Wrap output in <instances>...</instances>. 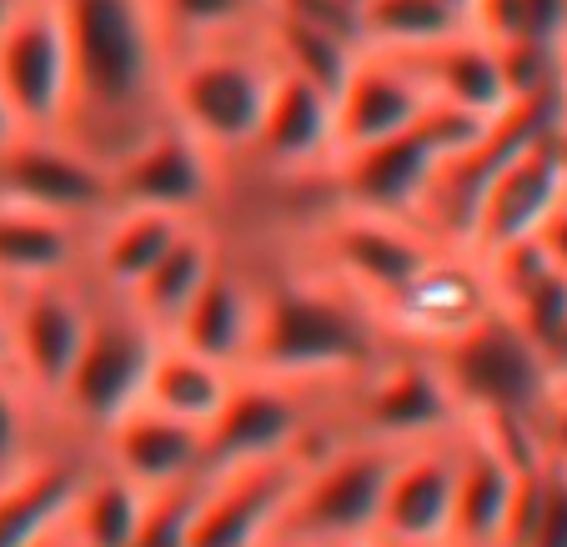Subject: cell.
<instances>
[{"label":"cell","instance_id":"836d02e7","mask_svg":"<svg viewBox=\"0 0 567 547\" xmlns=\"http://www.w3.org/2000/svg\"><path fill=\"white\" fill-rule=\"evenodd\" d=\"M196 497H202V477L182 487H166V493H151L136 547H192Z\"/></svg>","mask_w":567,"mask_h":547},{"label":"cell","instance_id":"f1b7e54d","mask_svg":"<svg viewBox=\"0 0 567 547\" xmlns=\"http://www.w3.org/2000/svg\"><path fill=\"white\" fill-rule=\"evenodd\" d=\"M146 503H151V493L131 487L126 477H116L111 467H101L91 457L61 527L75 547H136L141 523H146Z\"/></svg>","mask_w":567,"mask_h":547},{"label":"cell","instance_id":"9c48e42d","mask_svg":"<svg viewBox=\"0 0 567 547\" xmlns=\"http://www.w3.org/2000/svg\"><path fill=\"white\" fill-rule=\"evenodd\" d=\"M91 311H96V287L86 277L0 291V362L41 402V412L55 402L86 342Z\"/></svg>","mask_w":567,"mask_h":547},{"label":"cell","instance_id":"cb8c5ba5","mask_svg":"<svg viewBox=\"0 0 567 547\" xmlns=\"http://www.w3.org/2000/svg\"><path fill=\"white\" fill-rule=\"evenodd\" d=\"M396 61L417 75V86L427 91V101L437 111L472 116V121H497L513 106L493 41H482L472 25L447 35V41L427 45V51H417V55H396Z\"/></svg>","mask_w":567,"mask_h":547},{"label":"cell","instance_id":"ee69618b","mask_svg":"<svg viewBox=\"0 0 567 547\" xmlns=\"http://www.w3.org/2000/svg\"><path fill=\"white\" fill-rule=\"evenodd\" d=\"M557 392H563V398H567V382H563V386H557Z\"/></svg>","mask_w":567,"mask_h":547},{"label":"cell","instance_id":"277c9868","mask_svg":"<svg viewBox=\"0 0 567 547\" xmlns=\"http://www.w3.org/2000/svg\"><path fill=\"white\" fill-rule=\"evenodd\" d=\"M457 402L462 422H487L503 432H533L537 412L553 402L557 382L543 352L503 307L482 311L467 332L427 352Z\"/></svg>","mask_w":567,"mask_h":547},{"label":"cell","instance_id":"60d3db41","mask_svg":"<svg viewBox=\"0 0 567 547\" xmlns=\"http://www.w3.org/2000/svg\"><path fill=\"white\" fill-rule=\"evenodd\" d=\"M367 547H402V543H367Z\"/></svg>","mask_w":567,"mask_h":547},{"label":"cell","instance_id":"603a6c76","mask_svg":"<svg viewBox=\"0 0 567 547\" xmlns=\"http://www.w3.org/2000/svg\"><path fill=\"white\" fill-rule=\"evenodd\" d=\"M247 156L287 176L327 172V162H332V96L277 71Z\"/></svg>","mask_w":567,"mask_h":547},{"label":"cell","instance_id":"484cf974","mask_svg":"<svg viewBox=\"0 0 567 547\" xmlns=\"http://www.w3.org/2000/svg\"><path fill=\"white\" fill-rule=\"evenodd\" d=\"M186 216L166 211H111L106 221L91 226L86 247V281L106 297H131L146 281V271L166 257L176 237H182Z\"/></svg>","mask_w":567,"mask_h":547},{"label":"cell","instance_id":"e575fe53","mask_svg":"<svg viewBox=\"0 0 567 547\" xmlns=\"http://www.w3.org/2000/svg\"><path fill=\"white\" fill-rule=\"evenodd\" d=\"M533 452H537V462H543V467H553V473L567 477V398H563V392H553V402L537 412Z\"/></svg>","mask_w":567,"mask_h":547},{"label":"cell","instance_id":"ac0fdd59","mask_svg":"<svg viewBox=\"0 0 567 547\" xmlns=\"http://www.w3.org/2000/svg\"><path fill=\"white\" fill-rule=\"evenodd\" d=\"M427 111H432V101L408 65L396 61V55L362 51L352 75L342 81V91L332 96V162L337 156H352L362 146H377V141L402 136Z\"/></svg>","mask_w":567,"mask_h":547},{"label":"cell","instance_id":"9a60e30c","mask_svg":"<svg viewBox=\"0 0 567 547\" xmlns=\"http://www.w3.org/2000/svg\"><path fill=\"white\" fill-rule=\"evenodd\" d=\"M457 493H452L447 547H497L517 497V477L537 462L533 432H503L487 422L457 427Z\"/></svg>","mask_w":567,"mask_h":547},{"label":"cell","instance_id":"4316f807","mask_svg":"<svg viewBox=\"0 0 567 547\" xmlns=\"http://www.w3.org/2000/svg\"><path fill=\"white\" fill-rule=\"evenodd\" d=\"M221 257H226V247H221V237H216L212 226L186 221L182 237L166 247V257L146 271V281L121 301H126L156 337H172V327L182 322V311L196 301V291L206 287V277L221 267Z\"/></svg>","mask_w":567,"mask_h":547},{"label":"cell","instance_id":"7402d4cb","mask_svg":"<svg viewBox=\"0 0 567 547\" xmlns=\"http://www.w3.org/2000/svg\"><path fill=\"white\" fill-rule=\"evenodd\" d=\"M257 317H261V281L247 267H236L231 257H221V267L206 277V287L182 311V322L172 327L166 342L186 347V352L226 367V372H241L251 357V342H257Z\"/></svg>","mask_w":567,"mask_h":547},{"label":"cell","instance_id":"f546056e","mask_svg":"<svg viewBox=\"0 0 567 547\" xmlns=\"http://www.w3.org/2000/svg\"><path fill=\"white\" fill-rule=\"evenodd\" d=\"M257 35L277 71L297 75V81L327 91V96L342 91V81L352 75L357 55H362V45L347 41V35L317 31V25H301V21H287V16H267V11L257 21Z\"/></svg>","mask_w":567,"mask_h":547},{"label":"cell","instance_id":"74e56055","mask_svg":"<svg viewBox=\"0 0 567 547\" xmlns=\"http://www.w3.org/2000/svg\"><path fill=\"white\" fill-rule=\"evenodd\" d=\"M16 11H21V0H0V31H6V21H11Z\"/></svg>","mask_w":567,"mask_h":547},{"label":"cell","instance_id":"7a4b0ae2","mask_svg":"<svg viewBox=\"0 0 567 547\" xmlns=\"http://www.w3.org/2000/svg\"><path fill=\"white\" fill-rule=\"evenodd\" d=\"M392 352L382 322L367 301H357L342 281L307 267L297 277L261 281L257 342L241 372L287 376V382L352 386L372 362Z\"/></svg>","mask_w":567,"mask_h":547},{"label":"cell","instance_id":"b9f144b4","mask_svg":"<svg viewBox=\"0 0 567 547\" xmlns=\"http://www.w3.org/2000/svg\"><path fill=\"white\" fill-rule=\"evenodd\" d=\"M563 126H567V96H563Z\"/></svg>","mask_w":567,"mask_h":547},{"label":"cell","instance_id":"d6a6232c","mask_svg":"<svg viewBox=\"0 0 567 547\" xmlns=\"http://www.w3.org/2000/svg\"><path fill=\"white\" fill-rule=\"evenodd\" d=\"M41 422H45L41 402L0 362V477H11L21 462H31L41 452V432H45Z\"/></svg>","mask_w":567,"mask_h":547},{"label":"cell","instance_id":"7bdbcfd3","mask_svg":"<svg viewBox=\"0 0 567 547\" xmlns=\"http://www.w3.org/2000/svg\"><path fill=\"white\" fill-rule=\"evenodd\" d=\"M251 6H257V11H261V6H267V0H251Z\"/></svg>","mask_w":567,"mask_h":547},{"label":"cell","instance_id":"4dcf8cb0","mask_svg":"<svg viewBox=\"0 0 567 547\" xmlns=\"http://www.w3.org/2000/svg\"><path fill=\"white\" fill-rule=\"evenodd\" d=\"M357 31H362V51L417 55L467 31V16L447 0H357Z\"/></svg>","mask_w":567,"mask_h":547},{"label":"cell","instance_id":"8fae6325","mask_svg":"<svg viewBox=\"0 0 567 547\" xmlns=\"http://www.w3.org/2000/svg\"><path fill=\"white\" fill-rule=\"evenodd\" d=\"M0 96L21 136H61L71 116V45L61 6L21 0V11L0 31Z\"/></svg>","mask_w":567,"mask_h":547},{"label":"cell","instance_id":"ba28073f","mask_svg":"<svg viewBox=\"0 0 567 547\" xmlns=\"http://www.w3.org/2000/svg\"><path fill=\"white\" fill-rule=\"evenodd\" d=\"M462 427V412L442 382L437 362L412 347H392L382 362H372L347 392L342 437H362L377 447H422L442 442Z\"/></svg>","mask_w":567,"mask_h":547},{"label":"cell","instance_id":"d6986e66","mask_svg":"<svg viewBox=\"0 0 567 547\" xmlns=\"http://www.w3.org/2000/svg\"><path fill=\"white\" fill-rule=\"evenodd\" d=\"M91 457L101 467H111L116 477H126L131 487H141V493H166V487H182L202 477L206 432L136 402L126 417H116L101 432Z\"/></svg>","mask_w":567,"mask_h":547},{"label":"cell","instance_id":"8992f818","mask_svg":"<svg viewBox=\"0 0 567 547\" xmlns=\"http://www.w3.org/2000/svg\"><path fill=\"white\" fill-rule=\"evenodd\" d=\"M487 131V121L452 116V111L432 106L412 131L392 141L362 146L352 156L327 162V182L342 211L362 216H396V221H417L422 202H427L437 172L457 156L467 141H477Z\"/></svg>","mask_w":567,"mask_h":547},{"label":"cell","instance_id":"f35d334b","mask_svg":"<svg viewBox=\"0 0 567 547\" xmlns=\"http://www.w3.org/2000/svg\"><path fill=\"white\" fill-rule=\"evenodd\" d=\"M261 547H311V543H297V537H267V543H261Z\"/></svg>","mask_w":567,"mask_h":547},{"label":"cell","instance_id":"5bb4252c","mask_svg":"<svg viewBox=\"0 0 567 547\" xmlns=\"http://www.w3.org/2000/svg\"><path fill=\"white\" fill-rule=\"evenodd\" d=\"M563 202H567V166L557 156V126H553L537 141H527L513 162L482 186L462 251L487 261L507 247H523V241H533L543 231L547 216Z\"/></svg>","mask_w":567,"mask_h":547},{"label":"cell","instance_id":"52a82bcc","mask_svg":"<svg viewBox=\"0 0 567 547\" xmlns=\"http://www.w3.org/2000/svg\"><path fill=\"white\" fill-rule=\"evenodd\" d=\"M392 467L396 447H377L362 437L321 442L301 467L281 537H297L311 547H367L377 537V523H382Z\"/></svg>","mask_w":567,"mask_h":547},{"label":"cell","instance_id":"d4e9b609","mask_svg":"<svg viewBox=\"0 0 567 547\" xmlns=\"http://www.w3.org/2000/svg\"><path fill=\"white\" fill-rule=\"evenodd\" d=\"M91 226L0 202V291L86 277Z\"/></svg>","mask_w":567,"mask_h":547},{"label":"cell","instance_id":"4fadbf2b","mask_svg":"<svg viewBox=\"0 0 567 547\" xmlns=\"http://www.w3.org/2000/svg\"><path fill=\"white\" fill-rule=\"evenodd\" d=\"M0 202L96 226L111 216V172L65 136H16L0 151Z\"/></svg>","mask_w":567,"mask_h":547},{"label":"cell","instance_id":"d590c367","mask_svg":"<svg viewBox=\"0 0 567 547\" xmlns=\"http://www.w3.org/2000/svg\"><path fill=\"white\" fill-rule=\"evenodd\" d=\"M537 247H543V257H547V267H553L557 271V277H563L567 281V202L563 206H557V211L553 216H547V226H543V231H537Z\"/></svg>","mask_w":567,"mask_h":547},{"label":"cell","instance_id":"30bf717a","mask_svg":"<svg viewBox=\"0 0 567 547\" xmlns=\"http://www.w3.org/2000/svg\"><path fill=\"white\" fill-rule=\"evenodd\" d=\"M317 247H321L317 271L342 281L357 301H367L377 322H382V311L392 307L396 297H408L412 281L447 251V247H437L417 221L362 216V211H342V206L317 226Z\"/></svg>","mask_w":567,"mask_h":547},{"label":"cell","instance_id":"ffe728a7","mask_svg":"<svg viewBox=\"0 0 567 547\" xmlns=\"http://www.w3.org/2000/svg\"><path fill=\"white\" fill-rule=\"evenodd\" d=\"M452 437L396 452V467L386 477L382 497V523H377L372 543L447 547L452 493H457V442Z\"/></svg>","mask_w":567,"mask_h":547},{"label":"cell","instance_id":"6da1fadb","mask_svg":"<svg viewBox=\"0 0 567 547\" xmlns=\"http://www.w3.org/2000/svg\"><path fill=\"white\" fill-rule=\"evenodd\" d=\"M71 45L65 141L111 172L146 131L166 121V41L146 0H55Z\"/></svg>","mask_w":567,"mask_h":547},{"label":"cell","instance_id":"1f68e13d","mask_svg":"<svg viewBox=\"0 0 567 547\" xmlns=\"http://www.w3.org/2000/svg\"><path fill=\"white\" fill-rule=\"evenodd\" d=\"M146 6L161 41H166V61L182 51H196V45L247 35L261 21L251 0H146Z\"/></svg>","mask_w":567,"mask_h":547},{"label":"cell","instance_id":"2e32d148","mask_svg":"<svg viewBox=\"0 0 567 547\" xmlns=\"http://www.w3.org/2000/svg\"><path fill=\"white\" fill-rule=\"evenodd\" d=\"M311 452L247 462V467H231V473L202 477V497H196V517H192V547H261L267 537H277Z\"/></svg>","mask_w":567,"mask_h":547},{"label":"cell","instance_id":"3957f363","mask_svg":"<svg viewBox=\"0 0 567 547\" xmlns=\"http://www.w3.org/2000/svg\"><path fill=\"white\" fill-rule=\"evenodd\" d=\"M277 65L257 31L182 51L166 61V121L196 136L216 162L247 156Z\"/></svg>","mask_w":567,"mask_h":547},{"label":"cell","instance_id":"83f0119b","mask_svg":"<svg viewBox=\"0 0 567 547\" xmlns=\"http://www.w3.org/2000/svg\"><path fill=\"white\" fill-rule=\"evenodd\" d=\"M231 382H236V372H226V367L206 362V357H196V352H186V347L161 337L156 357H151L146 386H141V407L166 412V417L192 422V427L206 432L212 417L221 412Z\"/></svg>","mask_w":567,"mask_h":547},{"label":"cell","instance_id":"8d00e7d4","mask_svg":"<svg viewBox=\"0 0 567 547\" xmlns=\"http://www.w3.org/2000/svg\"><path fill=\"white\" fill-rule=\"evenodd\" d=\"M21 136V126H16V116H11V106H6V96H0V151L11 146V141Z\"/></svg>","mask_w":567,"mask_h":547},{"label":"cell","instance_id":"e0dca14e","mask_svg":"<svg viewBox=\"0 0 567 547\" xmlns=\"http://www.w3.org/2000/svg\"><path fill=\"white\" fill-rule=\"evenodd\" d=\"M493 287L487 271L472 251H442L408 297H396L382 311V332L392 347H412V352H437L442 342H452L457 332H467L482 311H493Z\"/></svg>","mask_w":567,"mask_h":547},{"label":"cell","instance_id":"44dd1931","mask_svg":"<svg viewBox=\"0 0 567 547\" xmlns=\"http://www.w3.org/2000/svg\"><path fill=\"white\" fill-rule=\"evenodd\" d=\"M91 467V452L45 432L41 452L0 477V547H31L65 523L75 487Z\"/></svg>","mask_w":567,"mask_h":547},{"label":"cell","instance_id":"7c38bea8","mask_svg":"<svg viewBox=\"0 0 567 547\" xmlns=\"http://www.w3.org/2000/svg\"><path fill=\"white\" fill-rule=\"evenodd\" d=\"M216 192H221V162L172 121H161L126 156L111 162V211H166L206 221Z\"/></svg>","mask_w":567,"mask_h":547},{"label":"cell","instance_id":"ab89813d","mask_svg":"<svg viewBox=\"0 0 567 547\" xmlns=\"http://www.w3.org/2000/svg\"><path fill=\"white\" fill-rule=\"evenodd\" d=\"M447 6H457V11H462V16H467V11H472V0H447Z\"/></svg>","mask_w":567,"mask_h":547},{"label":"cell","instance_id":"5b68a950","mask_svg":"<svg viewBox=\"0 0 567 547\" xmlns=\"http://www.w3.org/2000/svg\"><path fill=\"white\" fill-rule=\"evenodd\" d=\"M156 347H161V337L141 322L126 301L96 291L86 342L75 352L55 402L45 407V427H51L55 437L91 452L101 432L141 402V386H146Z\"/></svg>","mask_w":567,"mask_h":547}]
</instances>
